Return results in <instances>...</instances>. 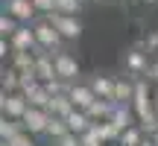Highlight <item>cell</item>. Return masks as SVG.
I'll return each instance as SVG.
<instances>
[{
    "label": "cell",
    "mask_w": 158,
    "mask_h": 146,
    "mask_svg": "<svg viewBox=\"0 0 158 146\" xmlns=\"http://www.w3.org/2000/svg\"><path fill=\"white\" fill-rule=\"evenodd\" d=\"M32 32L35 38H38V47L44 53H50V56H56V53H64V38L56 32V26H53L47 18H38V21L32 23Z\"/></svg>",
    "instance_id": "cell-1"
},
{
    "label": "cell",
    "mask_w": 158,
    "mask_h": 146,
    "mask_svg": "<svg viewBox=\"0 0 158 146\" xmlns=\"http://www.w3.org/2000/svg\"><path fill=\"white\" fill-rule=\"evenodd\" d=\"M47 21L56 26V32L62 35L64 41H76L79 35H82V21H79V18H70V15H59V12H53V15H47Z\"/></svg>",
    "instance_id": "cell-2"
},
{
    "label": "cell",
    "mask_w": 158,
    "mask_h": 146,
    "mask_svg": "<svg viewBox=\"0 0 158 146\" xmlns=\"http://www.w3.org/2000/svg\"><path fill=\"white\" fill-rule=\"evenodd\" d=\"M3 6H6V15H12L15 18L18 23H21V26H32L35 21H38V9H35L32 6V0H3Z\"/></svg>",
    "instance_id": "cell-3"
},
{
    "label": "cell",
    "mask_w": 158,
    "mask_h": 146,
    "mask_svg": "<svg viewBox=\"0 0 158 146\" xmlns=\"http://www.w3.org/2000/svg\"><path fill=\"white\" fill-rule=\"evenodd\" d=\"M53 114L47 111V108H29L27 114H23V132H29V135H47V126H50Z\"/></svg>",
    "instance_id": "cell-4"
},
{
    "label": "cell",
    "mask_w": 158,
    "mask_h": 146,
    "mask_svg": "<svg viewBox=\"0 0 158 146\" xmlns=\"http://www.w3.org/2000/svg\"><path fill=\"white\" fill-rule=\"evenodd\" d=\"M0 111L9 120H23V114L29 111V102L23 94H3L0 96Z\"/></svg>",
    "instance_id": "cell-5"
},
{
    "label": "cell",
    "mask_w": 158,
    "mask_h": 146,
    "mask_svg": "<svg viewBox=\"0 0 158 146\" xmlns=\"http://www.w3.org/2000/svg\"><path fill=\"white\" fill-rule=\"evenodd\" d=\"M68 99L73 102V108H79V111H88V108L97 102V94L91 91V85H88V82H70Z\"/></svg>",
    "instance_id": "cell-6"
},
{
    "label": "cell",
    "mask_w": 158,
    "mask_h": 146,
    "mask_svg": "<svg viewBox=\"0 0 158 146\" xmlns=\"http://www.w3.org/2000/svg\"><path fill=\"white\" fill-rule=\"evenodd\" d=\"M53 59H56V76L59 79H64V82H79L76 79L79 76V62H76L73 53L64 50V53H56Z\"/></svg>",
    "instance_id": "cell-7"
},
{
    "label": "cell",
    "mask_w": 158,
    "mask_h": 146,
    "mask_svg": "<svg viewBox=\"0 0 158 146\" xmlns=\"http://www.w3.org/2000/svg\"><path fill=\"white\" fill-rule=\"evenodd\" d=\"M141 47H143V44L132 47V50L123 56V67H126V73H129V76H141V73H147V70H149L147 53H141Z\"/></svg>",
    "instance_id": "cell-8"
},
{
    "label": "cell",
    "mask_w": 158,
    "mask_h": 146,
    "mask_svg": "<svg viewBox=\"0 0 158 146\" xmlns=\"http://www.w3.org/2000/svg\"><path fill=\"white\" fill-rule=\"evenodd\" d=\"M135 85H138V79H132V76L114 79V105H132L135 102Z\"/></svg>",
    "instance_id": "cell-9"
},
{
    "label": "cell",
    "mask_w": 158,
    "mask_h": 146,
    "mask_svg": "<svg viewBox=\"0 0 158 146\" xmlns=\"http://www.w3.org/2000/svg\"><path fill=\"white\" fill-rule=\"evenodd\" d=\"M35 79H38L41 85L59 79L56 76V59H53L50 53H38V56H35Z\"/></svg>",
    "instance_id": "cell-10"
},
{
    "label": "cell",
    "mask_w": 158,
    "mask_h": 146,
    "mask_svg": "<svg viewBox=\"0 0 158 146\" xmlns=\"http://www.w3.org/2000/svg\"><path fill=\"white\" fill-rule=\"evenodd\" d=\"M88 85H91V91L97 94V99L114 102V79L111 76H106V73H94V76L88 79Z\"/></svg>",
    "instance_id": "cell-11"
},
{
    "label": "cell",
    "mask_w": 158,
    "mask_h": 146,
    "mask_svg": "<svg viewBox=\"0 0 158 146\" xmlns=\"http://www.w3.org/2000/svg\"><path fill=\"white\" fill-rule=\"evenodd\" d=\"M85 114L91 117V123H108V120H111V114H114V102H108V99H97Z\"/></svg>",
    "instance_id": "cell-12"
},
{
    "label": "cell",
    "mask_w": 158,
    "mask_h": 146,
    "mask_svg": "<svg viewBox=\"0 0 158 146\" xmlns=\"http://www.w3.org/2000/svg\"><path fill=\"white\" fill-rule=\"evenodd\" d=\"M47 111H50L53 117H59V120H68L70 114L76 111V108H73V102H70L68 96H53L50 105H47Z\"/></svg>",
    "instance_id": "cell-13"
},
{
    "label": "cell",
    "mask_w": 158,
    "mask_h": 146,
    "mask_svg": "<svg viewBox=\"0 0 158 146\" xmlns=\"http://www.w3.org/2000/svg\"><path fill=\"white\" fill-rule=\"evenodd\" d=\"M132 114H135V108L132 105H114V114H111V120L108 123H114L120 132H126V129H132Z\"/></svg>",
    "instance_id": "cell-14"
},
{
    "label": "cell",
    "mask_w": 158,
    "mask_h": 146,
    "mask_svg": "<svg viewBox=\"0 0 158 146\" xmlns=\"http://www.w3.org/2000/svg\"><path fill=\"white\" fill-rule=\"evenodd\" d=\"M9 67H15L18 73H35V53H12V64Z\"/></svg>",
    "instance_id": "cell-15"
},
{
    "label": "cell",
    "mask_w": 158,
    "mask_h": 146,
    "mask_svg": "<svg viewBox=\"0 0 158 146\" xmlns=\"http://www.w3.org/2000/svg\"><path fill=\"white\" fill-rule=\"evenodd\" d=\"M0 82H3V94H21V73L15 67H6L0 73Z\"/></svg>",
    "instance_id": "cell-16"
},
{
    "label": "cell",
    "mask_w": 158,
    "mask_h": 146,
    "mask_svg": "<svg viewBox=\"0 0 158 146\" xmlns=\"http://www.w3.org/2000/svg\"><path fill=\"white\" fill-rule=\"evenodd\" d=\"M23 96H27L29 108H47V105H50V99H53V96L47 94V88H44V85H38V88H32L29 94H23Z\"/></svg>",
    "instance_id": "cell-17"
},
{
    "label": "cell",
    "mask_w": 158,
    "mask_h": 146,
    "mask_svg": "<svg viewBox=\"0 0 158 146\" xmlns=\"http://www.w3.org/2000/svg\"><path fill=\"white\" fill-rule=\"evenodd\" d=\"M21 132H23V123H21V120H9V117L0 120V137H3V143L12 140V137H18Z\"/></svg>",
    "instance_id": "cell-18"
},
{
    "label": "cell",
    "mask_w": 158,
    "mask_h": 146,
    "mask_svg": "<svg viewBox=\"0 0 158 146\" xmlns=\"http://www.w3.org/2000/svg\"><path fill=\"white\" fill-rule=\"evenodd\" d=\"M70 135V129H68V120H59V117H53L50 120V126H47V137H50L53 143L56 140H62V137H68Z\"/></svg>",
    "instance_id": "cell-19"
},
{
    "label": "cell",
    "mask_w": 158,
    "mask_h": 146,
    "mask_svg": "<svg viewBox=\"0 0 158 146\" xmlns=\"http://www.w3.org/2000/svg\"><path fill=\"white\" fill-rule=\"evenodd\" d=\"M147 140V132L141 129V126H132V129L123 132V137H120V146H141Z\"/></svg>",
    "instance_id": "cell-20"
},
{
    "label": "cell",
    "mask_w": 158,
    "mask_h": 146,
    "mask_svg": "<svg viewBox=\"0 0 158 146\" xmlns=\"http://www.w3.org/2000/svg\"><path fill=\"white\" fill-rule=\"evenodd\" d=\"M85 0H56V12L59 15H70V18H79V9H82Z\"/></svg>",
    "instance_id": "cell-21"
},
{
    "label": "cell",
    "mask_w": 158,
    "mask_h": 146,
    "mask_svg": "<svg viewBox=\"0 0 158 146\" xmlns=\"http://www.w3.org/2000/svg\"><path fill=\"white\" fill-rule=\"evenodd\" d=\"M18 29H21V23H18L12 15H6V12H3V15H0V35H3V38H12Z\"/></svg>",
    "instance_id": "cell-22"
},
{
    "label": "cell",
    "mask_w": 158,
    "mask_h": 146,
    "mask_svg": "<svg viewBox=\"0 0 158 146\" xmlns=\"http://www.w3.org/2000/svg\"><path fill=\"white\" fill-rule=\"evenodd\" d=\"M6 146H35V140H32V135H29V132H21L18 137L6 140Z\"/></svg>",
    "instance_id": "cell-23"
},
{
    "label": "cell",
    "mask_w": 158,
    "mask_h": 146,
    "mask_svg": "<svg viewBox=\"0 0 158 146\" xmlns=\"http://www.w3.org/2000/svg\"><path fill=\"white\" fill-rule=\"evenodd\" d=\"M32 6H35L38 12H44V18L56 12V0H32Z\"/></svg>",
    "instance_id": "cell-24"
},
{
    "label": "cell",
    "mask_w": 158,
    "mask_h": 146,
    "mask_svg": "<svg viewBox=\"0 0 158 146\" xmlns=\"http://www.w3.org/2000/svg\"><path fill=\"white\" fill-rule=\"evenodd\" d=\"M53 146H82V137L79 135H68V137H62V140H56Z\"/></svg>",
    "instance_id": "cell-25"
},
{
    "label": "cell",
    "mask_w": 158,
    "mask_h": 146,
    "mask_svg": "<svg viewBox=\"0 0 158 146\" xmlns=\"http://www.w3.org/2000/svg\"><path fill=\"white\" fill-rule=\"evenodd\" d=\"M143 47H147V53L158 50V32H149V35H147V41H143Z\"/></svg>",
    "instance_id": "cell-26"
},
{
    "label": "cell",
    "mask_w": 158,
    "mask_h": 146,
    "mask_svg": "<svg viewBox=\"0 0 158 146\" xmlns=\"http://www.w3.org/2000/svg\"><path fill=\"white\" fill-rule=\"evenodd\" d=\"M152 105H155V114H158V94H152Z\"/></svg>",
    "instance_id": "cell-27"
},
{
    "label": "cell",
    "mask_w": 158,
    "mask_h": 146,
    "mask_svg": "<svg viewBox=\"0 0 158 146\" xmlns=\"http://www.w3.org/2000/svg\"><path fill=\"white\" fill-rule=\"evenodd\" d=\"M138 3H147V6H152V3H158V0H138Z\"/></svg>",
    "instance_id": "cell-28"
},
{
    "label": "cell",
    "mask_w": 158,
    "mask_h": 146,
    "mask_svg": "<svg viewBox=\"0 0 158 146\" xmlns=\"http://www.w3.org/2000/svg\"><path fill=\"white\" fill-rule=\"evenodd\" d=\"M149 140H152V143H155V146H158V132H155V135H152V137H149Z\"/></svg>",
    "instance_id": "cell-29"
},
{
    "label": "cell",
    "mask_w": 158,
    "mask_h": 146,
    "mask_svg": "<svg viewBox=\"0 0 158 146\" xmlns=\"http://www.w3.org/2000/svg\"><path fill=\"white\" fill-rule=\"evenodd\" d=\"M85 3H100V0H85Z\"/></svg>",
    "instance_id": "cell-30"
},
{
    "label": "cell",
    "mask_w": 158,
    "mask_h": 146,
    "mask_svg": "<svg viewBox=\"0 0 158 146\" xmlns=\"http://www.w3.org/2000/svg\"><path fill=\"white\" fill-rule=\"evenodd\" d=\"M111 146H120V143H111Z\"/></svg>",
    "instance_id": "cell-31"
},
{
    "label": "cell",
    "mask_w": 158,
    "mask_h": 146,
    "mask_svg": "<svg viewBox=\"0 0 158 146\" xmlns=\"http://www.w3.org/2000/svg\"><path fill=\"white\" fill-rule=\"evenodd\" d=\"M3 146H6V143H3Z\"/></svg>",
    "instance_id": "cell-32"
}]
</instances>
